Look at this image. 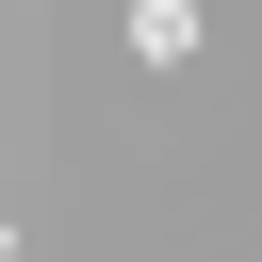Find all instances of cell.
Instances as JSON below:
<instances>
[{
  "instance_id": "obj_1",
  "label": "cell",
  "mask_w": 262,
  "mask_h": 262,
  "mask_svg": "<svg viewBox=\"0 0 262 262\" xmlns=\"http://www.w3.org/2000/svg\"><path fill=\"white\" fill-rule=\"evenodd\" d=\"M131 49H147V66H180V49H196V0H131Z\"/></svg>"
}]
</instances>
